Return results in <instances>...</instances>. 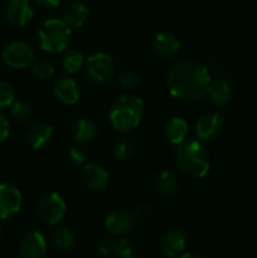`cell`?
<instances>
[{
  "label": "cell",
  "mask_w": 257,
  "mask_h": 258,
  "mask_svg": "<svg viewBox=\"0 0 257 258\" xmlns=\"http://www.w3.org/2000/svg\"><path fill=\"white\" fill-rule=\"evenodd\" d=\"M85 57L76 49H70L65 53L62 58V67L70 75L78 72L85 66Z\"/></svg>",
  "instance_id": "obj_23"
},
{
  "label": "cell",
  "mask_w": 257,
  "mask_h": 258,
  "mask_svg": "<svg viewBox=\"0 0 257 258\" xmlns=\"http://www.w3.org/2000/svg\"><path fill=\"white\" fill-rule=\"evenodd\" d=\"M134 216L126 211L111 212L105 219V227L111 234L118 237H125L135 227Z\"/></svg>",
  "instance_id": "obj_13"
},
{
  "label": "cell",
  "mask_w": 257,
  "mask_h": 258,
  "mask_svg": "<svg viewBox=\"0 0 257 258\" xmlns=\"http://www.w3.org/2000/svg\"><path fill=\"white\" fill-rule=\"evenodd\" d=\"M45 253L47 241L40 232H29L20 239L19 254L22 258H44Z\"/></svg>",
  "instance_id": "obj_11"
},
{
  "label": "cell",
  "mask_w": 257,
  "mask_h": 258,
  "mask_svg": "<svg viewBox=\"0 0 257 258\" xmlns=\"http://www.w3.org/2000/svg\"><path fill=\"white\" fill-rule=\"evenodd\" d=\"M178 258H202L201 256L196 253H190V252H186V253H181Z\"/></svg>",
  "instance_id": "obj_36"
},
{
  "label": "cell",
  "mask_w": 257,
  "mask_h": 258,
  "mask_svg": "<svg viewBox=\"0 0 257 258\" xmlns=\"http://www.w3.org/2000/svg\"><path fill=\"white\" fill-rule=\"evenodd\" d=\"M175 161L185 175L194 179L204 178L211 169L208 150L199 140H185L178 145Z\"/></svg>",
  "instance_id": "obj_2"
},
{
  "label": "cell",
  "mask_w": 257,
  "mask_h": 258,
  "mask_svg": "<svg viewBox=\"0 0 257 258\" xmlns=\"http://www.w3.org/2000/svg\"><path fill=\"white\" fill-rule=\"evenodd\" d=\"M189 134V126L184 118L173 117L168 121L165 126V136L173 145H180L186 140Z\"/></svg>",
  "instance_id": "obj_20"
},
{
  "label": "cell",
  "mask_w": 257,
  "mask_h": 258,
  "mask_svg": "<svg viewBox=\"0 0 257 258\" xmlns=\"http://www.w3.org/2000/svg\"><path fill=\"white\" fill-rule=\"evenodd\" d=\"M15 102V90L10 83L0 81V111L12 107Z\"/></svg>",
  "instance_id": "obj_28"
},
{
  "label": "cell",
  "mask_w": 257,
  "mask_h": 258,
  "mask_svg": "<svg viewBox=\"0 0 257 258\" xmlns=\"http://www.w3.org/2000/svg\"><path fill=\"white\" fill-rule=\"evenodd\" d=\"M98 127L96 125L95 121L91 118H80L73 123L72 128H71V134L72 138L75 139L77 143L86 144L92 141L93 139L97 136Z\"/></svg>",
  "instance_id": "obj_19"
},
{
  "label": "cell",
  "mask_w": 257,
  "mask_h": 258,
  "mask_svg": "<svg viewBox=\"0 0 257 258\" xmlns=\"http://www.w3.org/2000/svg\"><path fill=\"white\" fill-rule=\"evenodd\" d=\"M67 160L72 166H81L86 160L85 153L78 148H71L67 153Z\"/></svg>",
  "instance_id": "obj_32"
},
{
  "label": "cell",
  "mask_w": 257,
  "mask_h": 258,
  "mask_svg": "<svg viewBox=\"0 0 257 258\" xmlns=\"http://www.w3.org/2000/svg\"><path fill=\"white\" fill-rule=\"evenodd\" d=\"M211 82L208 68L196 60L175 63L166 76V87L170 95L185 102H196L206 97Z\"/></svg>",
  "instance_id": "obj_1"
},
{
  "label": "cell",
  "mask_w": 257,
  "mask_h": 258,
  "mask_svg": "<svg viewBox=\"0 0 257 258\" xmlns=\"http://www.w3.org/2000/svg\"><path fill=\"white\" fill-rule=\"evenodd\" d=\"M144 111L145 106L140 97L135 95H122L111 105L108 118L115 130L130 133L140 125Z\"/></svg>",
  "instance_id": "obj_3"
},
{
  "label": "cell",
  "mask_w": 257,
  "mask_h": 258,
  "mask_svg": "<svg viewBox=\"0 0 257 258\" xmlns=\"http://www.w3.org/2000/svg\"><path fill=\"white\" fill-rule=\"evenodd\" d=\"M90 10L83 3H75L62 15V20L71 28H81L86 24Z\"/></svg>",
  "instance_id": "obj_21"
},
{
  "label": "cell",
  "mask_w": 257,
  "mask_h": 258,
  "mask_svg": "<svg viewBox=\"0 0 257 258\" xmlns=\"http://www.w3.org/2000/svg\"><path fill=\"white\" fill-rule=\"evenodd\" d=\"M185 247V234L180 229H169L161 237V249L166 257H179L181 253H184Z\"/></svg>",
  "instance_id": "obj_16"
},
{
  "label": "cell",
  "mask_w": 257,
  "mask_h": 258,
  "mask_svg": "<svg viewBox=\"0 0 257 258\" xmlns=\"http://www.w3.org/2000/svg\"><path fill=\"white\" fill-rule=\"evenodd\" d=\"M82 180L88 189L93 191H103L110 184L107 171L96 164H87L82 170Z\"/></svg>",
  "instance_id": "obj_15"
},
{
  "label": "cell",
  "mask_w": 257,
  "mask_h": 258,
  "mask_svg": "<svg viewBox=\"0 0 257 258\" xmlns=\"http://www.w3.org/2000/svg\"><path fill=\"white\" fill-rule=\"evenodd\" d=\"M98 252L105 257H113L116 256V239L113 238H103L98 243Z\"/></svg>",
  "instance_id": "obj_31"
},
{
  "label": "cell",
  "mask_w": 257,
  "mask_h": 258,
  "mask_svg": "<svg viewBox=\"0 0 257 258\" xmlns=\"http://www.w3.org/2000/svg\"><path fill=\"white\" fill-rule=\"evenodd\" d=\"M151 48L158 57L168 59L175 57L180 50V42L174 34L169 32H160L154 35Z\"/></svg>",
  "instance_id": "obj_14"
},
{
  "label": "cell",
  "mask_w": 257,
  "mask_h": 258,
  "mask_svg": "<svg viewBox=\"0 0 257 258\" xmlns=\"http://www.w3.org/2000/svg\"><path fill=\"white\" fill-rule=\"evenodd\" d=\"M153 209H154L153 204L149 203V202H143V203H140L139 206H136L133 216L136 221H139V219H145L150 216Z\"/></svg>",
  "instance_id": "obj_33"
},
{
  "label": "cell",
  "mask_w": 257,
  "mask_h": 258,
  "mask_svg": "<svg viewBox=\"0 0 257 258\" xmlns=\"http://www.w3.org/2000/svg\"><path fill=\"white\" fill-rule=\"evenodd\" d=\"M38 40L44 52H63L72 40V28L62 19H47L38 28Z\"/></svg>",
  "instance_id": "obj_4"
},
{
  "label": "cell",
  "mask_w": 257,
  "mask_h": 258,
  "mask_svg": "<svg viewBox=\"0 0 257 258\" xmlns=\"http://www.w3.org/2000/svg\"><path fill=\"white\" fill-rule=\"evenodd\" d=\"M134 253V244L133 242L125 237H120L116 239V256L126 257L133 256Z\"/></svg>",
  "instance_id": "obj_30"
},
{
  "label": "cell",
  "mask_w": 257,
  "mask_h": 258,
  "mask_svg": "<svg viewBox=\"0 0 257 258\" xmlns=\"http://www.w3.org/2000/svg\"><path fill=\"white\" fill-rule=\"evenodd\" d=\"M10 134V123L4 115L0 113V144L4 143Z\"/></svg>",
  "instance_id": "obj_34"
},
{
  "label": "cell",
  "mask_w": 257,
  "mask_h": 258,
  "mask_svg": "<svg viewBox=\"0 0 257 258\" xmlns=\"http://www.w3.org/2000/svg\"><path fill=\"white\" fill-rule=\"evenodd\" d=\"M53 93L60 102L75 105L81 98V90L77 81L70 76H60L53 85Z\"/></svg>",
  "instance_id": "obj_12"
},
{
  "label": "cell",
  "mask_w": 257,
  "mask_h": 258,
  "mask_svg": "<svg viewBox=\"0 0 257 258\" xmlns=\"http://www.w3.org/2000/svg\"><path fill=\"white\" fill-rule=\"evenodd\" d=\"M86 75L92 82L106 83L115 76L116 66L112 58L103 52L91 54L85 62Z\"/></svg>",
  "instance_id": "obj_5"
},
{
  "label": "cell",
  "mask_w": 257,
  "mask_h": 258,
  "mask_svg": "<svg viewBox=\"0 0 257 258\" xmlns=\"http://www.w3.org/2000/svg\"><path fill=\"white\" fill-rule=\"evenodd\" d=\"M2 59L8 67L23 70L34 62V50L28 43L12 42L3 49Z\"/></svg>",
  "instance_id": "obj_7"
},
{
  "label": "cell",
  "mask_w": 257,
  "mask_h": 258,
  "mask_svg": "<svg viewBox=\"0 0 257 258\" xmlns=\"http://www.w3.org/2000/svg\"><path fill=\"white\" fill-rule=\"evenodd\" d=\"M2 234H3V224L2 222H0V237H2Z\"/></svg>",
  "instance_id": "obj_37"
},
{
  "label": "cell",
  "mask_w": 257,
  "mask_h": 258,
  "mask_svg": "<svg viewBox=\"0 0 257 258\" xmlns=\"http://www.w3.org/2000/svg\"><path fill=\"white\" fill-rule=\"evenodd\" d=\"M118 258H135L134 256H126V257H118Z\"/></svg>",
  "instance_id": "obj_38"
},
{
  "label": "cell",
  "mask_w": 257,
  "mask_h": 258,
  "mask_svg": "<svg viewBox=\"0 0 257 258\" xmlns=\"http://www.w3.org/2000/svg\"><path fill=\"white\" fill-rule=\"evenodd\" d=\"M39 7L45 8V9H54L60 4L62 0H34Z\"/></svg>",
  "instance_id": "obj_35"
},
{
  "label": "cell",
  "mask_w": 257,
  "mask_h": 258,
  "mask_svg": "<svg viewBox=\"0 0 257 258\" xmlns=\"http://www.w3.org/2000/svg\"><path fill=\"white\" fill-rule=\"evenodd\" d=\"M224 126V116L219 112H208L202 115L196 123V135L202 143L214 140Z\"/></svg>",
  "instance_id": "obj_8"
},
{
  "label": "cell",
  "mask_w": 257,
  "mask_h": 258,
  "mask_svg": "<svg viewBox=\"0 0 257 258\" xmlns=\"http://www.w3.org/2000/svg\"><path fill=\"white\" fill-rule=\"evenodd\" d=\"M22 204L23 196L17 186L10 183L0 184V221L14 217Z\"/></svg>",
  "instance_id": "obj_9"
},
{
  "label": "cell",
  "mask_w": 257,
  "mask_h": 258,
  "mask_svg": "<svg viewBox=\"0 0 257 258\" xmlns=\"http://www.w3.org/2000/svg\"><path fill=\"white\" fill-rule=\"evenodd\" d=\"M53 241L58 248L66 251V249H70L75 243V234L67 227H59L54 231Z\"/></svg>",
  "instance_id": "obj_27"
},
{
  "label": "cell",
  "mask_w": 257,
  "mask_h": 258,
  "mask_svg": "<svg viewBox=\"0 0 257 258\" xmlns=\"http://www.w3.org/2000/svg\"><path fill=\"white\" fill-rule=\"evenodd\" d=\"M117 81L122 87L135 88L140 83V77L133 70H122L117 73Z\"/></svg>",
  "instance_id": "obj_29"
},
{
  "label": "cell",
  "mask_w": 257,
  "mask_h": 258,
  "mask_svg": "<svg viewBox=\"0 0 257 258\" xmlns=\"http://www.w3.org/2000/svg\"><path fill=\"white\" fill-rule=\"evenodd\" d=\"M32 0H8L5 7V18L14 27H24L32 20Z\"/></svg>",
  "instance_id": "obj_10"
},
{
  "label": "cell",
  "mask_w": 257,
  "mask_h": 258,
  "mask_svg": "<svg viewBox=\"0 0 257 258\" xmlns=\"http://www.w3.org/2000/svg\"><path fill=\"white\" fill-rule=\"evenodd\" d=\"M32 72L35 77L40 78V80H47V78L54 76L55 67L47 58H38L32 63Z\"/></svg>",
  "instance_id": "obj_26"
},
{
  "label": "cell",
  "mask_w": 257,
  "mask_h": 258,
  "mask_svg": "<svg viewBox=\"0 0 257 258\" xmlns=\"http://www.w3.org/2000/svg\"><path fill=\"white\" fill-rule=\"evenodd\" d=\"M10 116L14 122L24 125L32 120L33 110L29 103L24 102V101H18V102L13 103L10 107Z\"/></svg>",
  "instance_id": "obj_24"
},
{
  "label": "cell",
  "mask_w": 257,
  "mask_h": 258,
  "mask_svg": "<svg viewBox=\"0 0 257 258\" xmlns=\"http://www.w3.org/2000/svg\"><path fill=\"white\" fill-rule=\"evenodd\" d=\"M52 136V125H49L48 122H44V121H39V122L30 126L27 135L28 144H29L30 148L34 149V150H40V149L45 148V146L50 143Z\"/></svg>",
  "instance_id": "obj_17"
},
{
  "label": "cell",
  "mask_w": 257,
  "mask_h": 258,
  "mask_svg": "<svg viewBox=\"0 0 257 258\" xmlns=\"http://www.w3.org/2000/svg\"><path fill=\"white\" fill-rule=\"evenodd\" d=\"M209 98L216 106H223L231 100L232 97V87L226 80L218 78V80L211 82L208 90Z\"/></svg>",
  "instance_id": "obj_22"
},
{
  "label": "cell",
  "mask_w": 257,
  "mask_h": 258,
  "mask_svg": "<svg viewBox=\"0 0 257 258\" xmlns=\"http://www.w3.org/2000/svg\"><path fill=\"white\" fill-rule=\"evenodd\" d=\"M67 204L65 199L55 191L44 194L38 202V216L49 226H55L59 223L66 216Z\"/></svg>",
  "instance_id": "obj_6"
},
{
  "label": "cell",
  "mask_w": 257,
  "mask_h": 258,
  "mask_svg": "<svg viewBox=\"0 0 257 258\" xmlns=\"http://www.w3.org/2000/svg\"><path fill=\"white\" fill-rule=\"evenodd\" d=\"M113 155L116 156V159L121 161L128 160V159L133 158L134 153H135V144L133 143V140L126 136L118 139L117 141L113 145Z\"/></svg>",
  "instance_id": "obj_25"
},
{
  "label": "cell",
  "mask_w": 257,
  "mask_h": 258,
  "mask_svg": "<svg viewBox=\"0 0 257 258\" xmlns=\"http://www.w3.org/2000/svg\"><path fill=\"white\" fill-rule=\"evenodd\" d=\"M179 184L176 176L171 171L164 170L158 174L155 180V190L163 199H170L178 193Z\"/></svg>",
  "instance_id": "obj_18"
}]
</instances>
